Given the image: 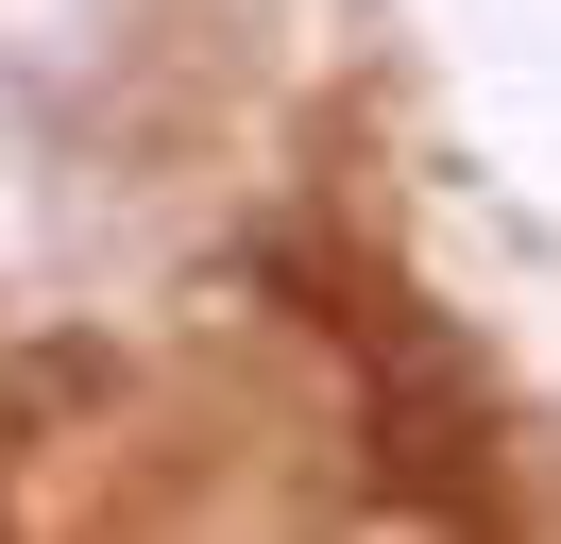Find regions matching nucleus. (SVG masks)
Here are the masks:
<instances>
[]
</instances>
